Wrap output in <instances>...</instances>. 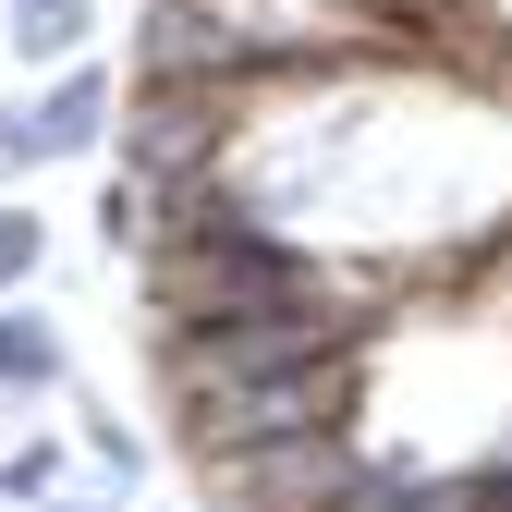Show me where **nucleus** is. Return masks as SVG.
I'll return each mask as SVG.
<instances>
[{"mask_svg": "<svg viewBox=\"0 0 512 512\" xmlns=\"http://www.w3.org/2000/svg\"><path fill=\"white\" fill-rule=\"evenodd\" d=\"M37 269H49V220L37 208H0V293H25Z\"/></svg>", "mask_w": 512, "mask_h": 512, "instance_id": "obj_5", "label": "nucleus"}, {"mask_svg": "<svg viewBox=\"0 0 512 512\" xmlns=\"http://www.w3.org/2000/svg\"><path fill=\"white\" fill-rule=\"evenodd\" d=\"M366 342H391V293L366 269H330L305 293L147 330V378H159V403H196V391H232V378H269V366H305V354H366Z\"/></svg>", "mask_w": 512, "mask_h": 512, "instance_id": "obj_1", "label": "nucleus"}, {"mask_svg": "<svg viewBox=\"0 0 512 512\" xmlns=\"http://www.w3.org/2000/svg\"><path fill=\"white\" fill-rule=\"evenodd\" d=\"M366 354H305V366H269V378H232V391H196V403H171V427H183L196 464L269 452V439H305V427H354L366 415Z\"/></svg>", "mask_w": 512, "mask_h": 512, "instance_id": "obj_2", "label": "nucleus"}, {"mask_svg": "<svg viewBox=\"0 0 512 512\" xmlns=\"http://www.w3.org/2000/svg\"><path fill=\"white\" fill-rule=\"evenodd\" d=\"M49 488H61L49 452H13V464H0V500H49Z\"/></svg>", "mask_w": 512, "mask_h": 512, "instance_id": "obj_6", "label": "nucleus"}, {"mask_svg": "<svg viewBox=\"0 0 512 512\" xmlns=\"http://www.w3.org/2000/svg\"><path fill=\"white\" fill-rule=\"evenodd\" d=\"M74 378V354H61V330L37 305H0V391H61Z\"/></svg>", "mask_w": 512, "mask_h": 512, "instance_id": "obj_4", "label": "nucleus"}, {"mask_svg": "<svg viewBox=\"0 0 512 512\" xmlns=\"http://www.w3.org/2000/svg\"><path fill=\"white\" fill-rule=\"evenodd\" d=\"M86 37H98V0H0V49H13L25 74L86 61Z\"/></svg>", "mask_w": 512, "mask_h": 512, "instance_id": "obj_3", "label": "nucleus"}]
</instances>
